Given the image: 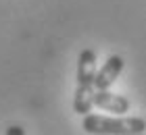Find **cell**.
Wrapping results in <instances>:
<instances>
[{
  "label": "cell",
  "mask_w": 146,
  "mask_h": 135,
  "mask_svg": "<svg viewBox=\"0 0 146 135\" xmlns=\"http://www.w3.org/2000/svg\"><path fill=\"white\" fill-rule=\"evenodd\" d=\"M6 135H25V131H23L21 125H11L9 129H6Z\"/></svg>",
  "instance_id": "5b68a950"
},
{
  "label": "cell",
  "mask_w": 146,
  "mask_h": 135,
  "mask_svg": "<svg viewBox=\"0 0 146 135\" xmlns=\"http://www.w3.org/2000/svg\"><path fill=\"white\" fill-rule=\"evenodd\" d=\"M123 71V58L119 54H113L107 58V63L96 71L94 75V90H111V85L117 81V77Z\"/></svg>",
  "instance_id": "3957f363"
},
{
  "label": "cell",
  "mask_w": 146,
  "mask_h": 135,
  "mask_svg": "<svg viewBox=\"0 0 146 135\" xmlns=\"http://www.w3.org/2000/svg\"><path fill=\"white\" fill-rule=\"evenodd\" d=\"M94 75H96V52L86 48L77 58V85L73 96V110L77 114L92 112V96H94Z\"/></svg>",
  "instance_id": "6da1fadb"
},
{
  "label": "cell",
  "mask_w": 146,
  "mask_h": 135,
  "mask_svg": "<svg viewBox=\"0 0 146 135\" xmlns=\"http://www.w3.org/2000/svg\"><path fill=\"white\" fill-rule=\"evenodd\" d=\"M134 135H144V133H134Z\"/></svg>",
  "instance_id": "8992f818"
},
{
  "label": "cell",
  "mask_w": 146,
  "mask_h": 135,
  "mask_svg": "<svg viewBox=\"0 0 146 135\" xmlns=\"http://www.w3.org/2000/svg\"><path fill=\"white\" fill-rule=\"evenodd\" d=\"M82 129L90 135H134L146 131V121L140 117H102L84 114Z\"/></svg>",
  "instance_id": "7a4b0ae2"
},
{
  "label": "cell",
  "mask_w": 146,
  "mask_h": 135,
  "mask_svg": "<svg viewBox=\"0 0 146 135\" xmlns=\"http://www.w3.org/2000/svg\"><path fill=\"white\" fill-rule=\"evenodd\" d=\"M92 104L98 106L100 110H107L113 114H125L129 112V100L125 96H117L109 90H96L94 96H92Z\"/></svg>",
  "instance_id": "277c9868"
}]
</instances>
